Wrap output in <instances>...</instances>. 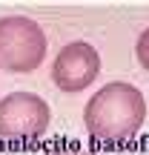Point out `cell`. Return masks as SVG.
I'll return each mask as SVG.
<instances>
[{"instance_id":"5b68a950","label":"cell","mask_w":149,"mask_h":155,"mask_svg":"<svg viewBox=\"0 0 149 155\" xmlns=\"http://www.w3.org/2000/svg\"><path fill=\"white\" fill-rule=\"evenodd\" d=\"M135 55H138V63L149 72V29H144V35L138 38V43H135Z\"/></svg>"},{"instance_id":"277c9868","label":"cell","mask_w":149,"mask_h":155,"mask_svg":"<svg viewBox=\"0 0 149 155\" xmlns=\"http://www.w3.org/2000/svg\"><path fill=\"white\" fill-rule=\"evenodd\" d=\"M98 75H100V55L86 40L66 43L52 63V81L66 95H77L89 89V83L98 81Z\"/></svg>"},{"instance_id":"7a4b0ae2","label":"cell","mask_w":149,"mask_h":155,"mask_svg":"<svg viewBox=\"0 0 149 155\" xmlns=\"http://www.w3.org/2000/svg\"><path fill=\"white\" fill-rule=\"evenodd\" d=\"M46 58V32L23 15L0 17V72L29 75Z\"/></svg>"},{"instance_id":"3957f363","label":"cell","mask_w":149,"mask_h":155,"mask_svg":"<svg viewBox=\"0 0 149 155\" xmlns=\"http://www.w3.org/2000/svg\"><path fill=\"white\" fill-rule=\"evenodd\" d=\"M52 109L34 92H11L0 101V138L29 141L49 129Z\"/></svg>"},{"instance_id":"8992f818","label":"cell","mask_w":149,"mask_h":155,"mask_svg":"<svg viewBox=\"0 0 149 155\" xmlns=\"http://www.w3.org/2000/svg\"><path fill=\"white\" fill-rule=\"evenodd\" d=\"M55 155H92V152H55Z\"/></svg>"},{"instance_id":"6da1fadb","label":"cell","mask_w":149,"mask_h":155,"mask_svg":"<svg viewBox=\"0 0 149 155\" xmlns=\"http://www.w3.org/2000/svg\"><path fill=\"white\" fill-rule=\"evenodd\" d=\"M146 121V101L138 86L126 81L106 83L83 106V124L89 135L109 144H123L135 138Z\"/></svg>"}]
</instances>
